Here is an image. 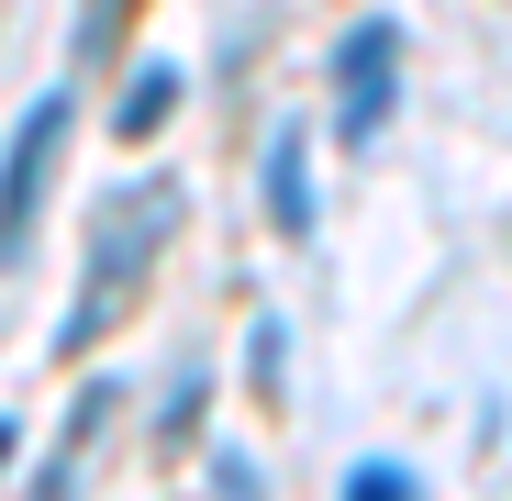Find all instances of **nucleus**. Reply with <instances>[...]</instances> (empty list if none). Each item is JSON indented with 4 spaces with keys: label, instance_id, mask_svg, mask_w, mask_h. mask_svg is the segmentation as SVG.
Here are the masks:
<instances>
[{
    "label": "nucleus",
    "instance_id": "nucleus-4",
    "mask_svg": "<svg viewBox=\"0 0 512 501\" xmlns=\"http://www.w3.org/2000/svg\"><path fill=\"white\" fill-rule=\"evenodd\" d=\"M256 190H268V223H279V234H312V145H301V123L268 134V156H256Z\"/></svg>",
    "mask_w": 512,
    "mask_h": 501
},
{
    "label": "nucleus",
    "instance_id": "nucleus-5",
    "mask_svg": "<svg viewBox=\"0 0 512 501\" xmlns=\"http://www.w3.org/2000/svg\"><path fill=\"white\" fill-rule=\"evenodd\" d=\"M179 90H190V78L167 67V56H145V67L123 78V101H112V134H123V145H145V134H167V112H179Z\"/></svg>",
    "mask_w": 512,
    "mask_h": 501
},
{
    "label": "nucleus",
    "instance_id": "nucleus-9",
    "mask_svg": "<svg viewBox=\"0 0 512 501\" xmlns=\"http://www.w3.org/2000/svg\"><path fill=\"white\" fill-rule=\"evenodd\" d=\"M112 23H123V0H78V34H67V45H78V56H112Z\"/></svg>",
    "mask_w": 512,
    "mask_h": 501
},
{
    "label": "nucleus",
    "instance_id": "nucleus-8",
    "mask_svg": "<svg viewBox=\"0 0 512 501\" xmlns=\"http://www.w3.org/2000/svg\"><path fill=\"white\" fill-rule=\"evenodd\" d=\"M190 412H201V368H179V379H167V401H156V435L179 446V435H190Z\"/></svg>",
    "mask_w": 512,
    "mask_h": 501
},
{
    "label": "nucleus",
    "instance_id": "nucleus-10",
    "mask_svg": "<svg viewBox=\"0 0 512 501\" xmlns=\"http://www.w3.org/2000/svg\"><path fill=\"white\" fill-rule=\"evenodd\" d=\"M212 479H223V501H268V490H256V468H245L234 446H212Z\"/></svg>",
    "mask_w": 512,
    "mask_h": 501
},
{
    "label": "nucleus",
    "instance_id": "nucleus-6",
    "mask_svg": "<svg viewBox=\"0 0 512 501\" xmlns=\"http://www.w3.org/2000/svg\"><path fill=\"white\" fill-rule=\"evenodd\" d=\"M245 379H256V401H290V390H279V379H290V334H279V312L245 334Z\"/></svg>",
    "mask_w": 512,
    "mask_h": 501
},
{
    "label": "nucleus",
    "instance_id": "nucleus-11",
    "mask_svg": "<svg viewBox=\"0 0 512 501\" xmlns=\"http://www.w3.org/2000/svg\"><path fill=\"white\" fill-rule=\"evenodd\" d=\"M12 446H23V424H12V412H0V468H12Z\"/></svg>",
    "mask_w": 512,
    "mask_h": 501
},
{
    "label": "nucleus",
    "instance_id": "nucleus-1",
    "mask_svg": "<svg viewBox=\"0 0 512 501\" xmlns=\"http://www.w3.org/2000/svg\"><path fill=\"white\" fill-rule=\"evenodd\" d=\"M179 212H190L179 179H145V190H112V201H101V223H90V268H78V301H67V323H56V346H67V357L123 312V290L156 268V245L179 234Z\"/></svg>",
    "mask_w": 512,
    "mask_h": 501
},
{
    "label": "nucleus",
    "instance_id": "nucleus-3",
    "mask_svg": "<svg viewBox=\"0 0 512 501\" xmlns=\"http://www.w3.org/2000/svg\"><path fill=\"white\" fill-rule=\"evenodd\" d=\"M390 101H401V23L368 12V23L334 34V134H346V145H379Z\"/></svg>",
    "mask_w": 512,
    "mask_h": 501
},
{
    "label": "nucleus",
    "instance_id": "nucleus-2",
    "mask_svg": "<svg viewBox=\"0 0 512 501\" xmlns=\"http://www.w3.org/2000/svg\"><path fill=\"white\" fill-rule=\"evenodd\" d=\"M67 90H34V112L12 123V145H0V268H23V245H34V201L56 179V156H67Z\"/></svg>",
    "mask_w": 512,
    "mask_h": 501
},
{
    "label": "nucleus",
    "instance_id": "nucleus-7",
    "mask_svg": "<svg viewBox=\"0 0 512 501\" xmlns=\"http://www.w3.org/2000/svg\"><path fill=\"white\" fill-rule=\"evenodd\" d=\"M346 501H423V479H412L401 457H357V468H346Z\"/></svg>",
    "mask_w": 512,
    "mask_h": 501
}]
</instances>
